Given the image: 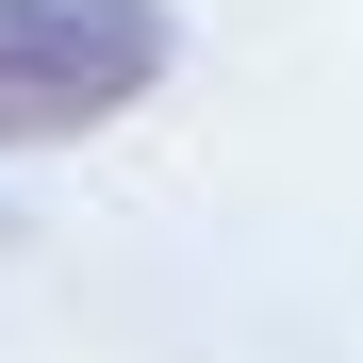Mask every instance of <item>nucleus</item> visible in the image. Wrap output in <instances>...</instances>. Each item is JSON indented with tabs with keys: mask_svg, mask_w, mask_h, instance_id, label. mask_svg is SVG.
Wrapping results in <instances>:
<instances>
[{
	"mask_svg": "<svg viewBox=\"0 0 363 363\" xmlns=\"http://www.w3.org/2000/svg\"><path fill=\"white\" fill-rule=\"evenodd\" d=\"M165 67H182V17L165 0H0V149L116 133Z\"/></svg>",
	"mask_w": 363,
	"mask_h": 363,
	"instance_id": "f257e3e1",
	"label": "nucleus"
}]
</instances>
